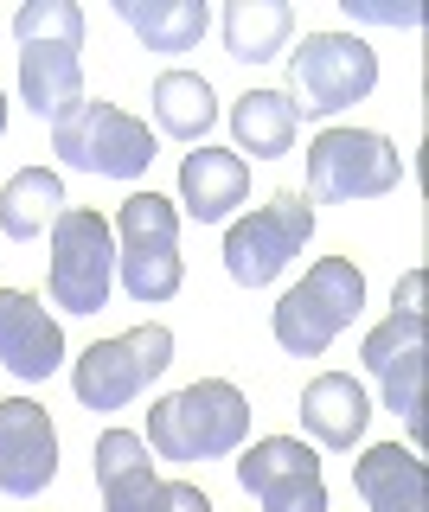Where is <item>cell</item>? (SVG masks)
Here are the masks:
<instances>
[{"mask_svg": "<svg viewBox=\"0 0 429 512\" xmlns=\"http://www.w3.org/2000/svg\"><path fill=\"white\" fill-rule=\"evenodd\" d=\"M20 39V96L39 122H58L84 103V7L77 0H26L13 13Z\"/></svg>", "mask_w": 429, "mask_h": 512, "instance_id": "obj_1", "label": "cell"}, {"mask_svg": "<svg viewBox=\"0 0 429 512\" xmlns=\"http://www.w3.org/2000/svg\"><path fill=\"white\" fill-rule=\"evenodd\" d=\"M250 436V397L231 378H199L186 391L161 397L148 410V442L154 461H225Z\"/></svg>", "mask_w": 429, "mask_h": 512, "instance_id": "obj_2", "label": "cell"}, {"mask_svg": "<svg viewBox=\"0 0 429 512\" xmlns=\"http://www.w3.org/2000/svg\"><path fill=\"white\" fill-rule=\"evenodd\" d=\"M109 231H116L122 295L141 301V308L180 295V282H186V263H180V205L161 199V192H129Z\"/></svg>", "mask_w": 429, "mask_h": 512, "instance_id": "obj_3", "label": "cell"}, {"mask_svg": "<svg viewBox=\"0 0 429 512\" xmlns=\"http://www.w3.org/2000/svg\"><path fill=\"white\" fill-rule=\"evenodd\" d=\"M359 308H365L359 263H353V256H321V263H314L308 276L276 301L269 327H276L282 352H295V359H321V352L359 320Z\"/></svg>", "mask_w": 429, "mask_h": 512, "instance_id": "obj_4", "label": "cell"}, {"mask_svg": "<svg viewBox=\"0 0 429 512\" xmlns=\"http://www.w3.org/2000/svg\"><path fill=\"white\" fill-rule=\"evenodd\" d=\"M378 90V52L359 32H301L289 52V109L301 116H340Z\"/></svg>", "mask_w": 429, "mask_h": 512, "instance_id": "obj_5", "label": "cell"}, {"mask_svg": "<svg viewBox=\"0 0 429 512\" xmlns=\"http://www.w3.org/2000/svg\"><path fill=\"white\" fill-rule=\"evenodd\" d=\"M52 154L65 160L77 173H103V180H141V173L154 167V154H161V141H154V128L129 116V109L116 103H71L65 116L52 122Z\"/></svg>", "mask_w": 429, "mask_h": 512, "instance_id": "obj_6", "label": "cell"}, {"mask_svg": "<svg viewBox=\"0 0 429 512\" xmlns=\"http://www.w3.org/2000/svg\"><path fill=\"white\" fill-rule=\"evenodd\" d=\"M167 365H173V327L148 320V327L122 333V340H97V346L77 352L71 391H77L84 410H129Z\"/></svg>", "mask_w": 429, "mask_h": 512, "instance_id": "obj_7", "label": "cell"}, {"mask_svg": "<svg viewBox=\"0 0 429 512\" xmlns=\"http://www.w3.org/2000/svg\"><path fill=\"white\" fill-rule=\"evenodd\" d=\"M45 288H52V308H65V314L109 308V288H116V231H109L103 212H84V205L58 212Z\"/></svg>", "mask_w": 429, "mask_h": 512, "instance_id": "obj_8", "label": "cell"}, {"mask_svg": "<svg viewBox=\"0 0 429 512\" xmlns=\"http://www.w3.org/2000/svg\"><path fill=\"white\" fill-rule=\"evenodd\" d=\"M404 180V154L372 128H327L308 148V205H353V199H385Z\"/></svg>", "mask_w": 429, "mask_h": 512, "instance_id": "obj_9", "label": "cell"}, {"mask_svg": "<svg viewBox=\"0 0 429 512\" xmlns=\"http://www.w3.org/2000/svg\"><path fill=\"white\" fill-rule=\"evenodd\" d=\"M314 237V205L301 192H276L269 205H257L250 218H237L225 231V269L237 288H269L282 269L301 256V244Z\"/></svg>", "mask_w": 429, "mask_h": 512, "instance_id": "obj_10", "label": "cell"}, {"mask_svg": "<svg viewBox=\"0 0 429 512\" xmlns=\"http://www.w3.org/2000/svg\"><path fill=\"white\" fill-rule=\"evenodd\" d=\"M237 487L250 493L263 512H327V480L321 455L295 436H263L237 461Z\"/></svg>", "mask_w": 429, "mask_h": 512, "instance_id": "obj_11", "label": "cell"}, {"mask_svg": "<svg viewBox=\"0 0 429 512\" xmlns=\"http://www.w3.org/2000/svg\"><path fill=\"white\" fill-rule=\"evenodd\" d=\"M58 474V429L33 397H0V493L39 500Z\"/></svg>", "mask_w": 429, "mask_h": 512, "instance_id": "obj_12", "label": "cell"}, {"mask_svg": "<svg viewBox=\"0 0 429 512\" xmlns=\"http://www.w3.org/2000/svg\"><path fill=\"white\" fill-rule=\"evenodd\" d=\"M359 359H365V372L385 384V410L404 416L410 436H423V314L391 308L385 327L365 333Z\"/></svg>", "mask_w": 429, "mask_h": 512, "instance_id": "obj_13", "label": "cell"}, {"mask_svg": "<svg viewBox=\"0 0 429 512\" xmlns=\"http://www.w3.org/2000/svg\"><path fill=\"white\" fill-rule=\"evenodd\" d=\"M0 365L26 384L52 378L58 365H65V327H58V320L45 314V301L26 295V288H0Z\"/></svg>", "mask_w": 429, "mask_h": 512, "instance_id": "obj_14", "label": "cell"}, {"mask_svg": "<svg viewBox=\"0 0 429 512\" xmlns=\"http://www.w3.org/2000/svg\"><path fill=\"white\" fill-rule=\"evenodd\" d=\"M365 423H372V397H365V384L353 372H321L308 378V391H301V429H308L321 448L333 455H353Z\"/></svg>", "mask_w": 429, "mask_h": 512, "instance_id": "obj_15", "label": "cell"}, {"mask_svg": "<svg viewBox=\"0 0 429 512\" xmlns=\"http://www.w3.org/2000/svg\"><path fill=\"white\" fill-rule=\"evenodd\" d=\"M250 199V167L231 148H199L180 160V205L199 224H231V212Z\"/></svg>", "mask_w": 429, "mask_h": 512, "instance_id": "obj_16", "label": "cell"}, {"mask_svg": "<svg viewBox=\"0 0 429 512\" xmlns=\"http://www.w3.org/2000/svg\"><path fill=\"white\" fill-rule=\"evenodd\" d=\"M353 487L372 512H429V474L417 461V448L404 442H378L353 461Z\"/></svg>", "mask_w": 429, "mask_h": 512, "instance_id": "obj_17", "label": "cell"}, {"mask_svg": "<svg viewBox=\"0 0 429 512\" xmlns=\"http://www.w3.org/2000/svg\"><path fill=\"white\" fill-rule=\"evenodd\" d=\"M90 468H97V487H103V512H129L161 480L154 474V448L135 429H103L97 448H90Z\"/></svg>", "mask_w": 429, "mask_h": 512, "instance_id": "obj_18", "label": "cell"}, {"mask_svg": "<svg viewBox=\"0 0 429 512\" xmlns=\"http://www.w3.org/2000/svg\"><path fill=\"white\" fill-rule=\"evenodd\" d=\"M58 212H65V180L52 167H20L0 186V237L13 244H33L39 231H52Z\"/></svg>", "mask_w": 429, "mask_h": 512, "instance_id": "obj_19", "label": "cell"}, {"mask_svg": "<svg viewBox=\"0 0 429 512\" xmlns=\"http://www.w3.org/2000/svg\"><path fill=\"white\" fill-rule=\"evenodd\" d=\"M116 13L141 32L148 52H193L212 26L205 0H116Z\"/></svg>", "mask_w": 429, "mask_h": 512, "instance_id": "obj_20", "label": "cell"}, {"mask_svg": "<svg viewBox=\"0 0 429 512\" xmlns=\"http://www.w3.org/2000/svg\"><path fill=\"white\" fill-rule=\"evenodd\" d=\"M295 109H289V96L282 90H244L231 103V135H237V148L244 154H257V160H282L295 148Z\"/></svg>", "mask_w": 429, "mask_h": 512, "instance_id": "obj_21", "label": "cell"}, {"mask_svg": "<svg viewBox=\"0 0 429 512\" xmlns=\"http://www.w3.org/2000/svg\"><path fill=\"white\" fill-rule=\"evenodd\" d=\"M295 32V13L282 0H231L225 7V52L237 64H269L289 45Z\"/></svg>", "mask_w": 429, "mask_h": 512, "instance_id": "obj_22", "label": "cell"}, {"mask_svg": "<svg viewBox=\"0 0 429 512\" xmlns=\"http://www.w3.org/2000/svg\"><path fill=\"white\" fill-rule=\"evenodd\" d=\"M154 122L173 141H205V128L218 122V96L199 71H161L154 77Z\"/></svg>", "mask_w": 429, "mask_h": 512, "instance_id": "obj_23", "label": "cell"}, {"mask_svg": "<svg viewBox=\"0 0 429 512\" xmlns=\"http://www.w3.org/2000/svg\"><path fill=\"white\" fill-rule=\"evenodd\" d=\"M129 512H212V500H205L193 480H154Z\"/></svg>", "mask_w": 429, "mask_h": 512, "instance_id": "obj_24", "label": "cell"}, {"mask_svg": "<svg viewBox=\"0 0 429 512\" xmlns=\"http://www.w3.org/2000/svg\"><path fill=\"white\" fill-rule=\"evenodd\" d=\"M353 20H372V26H423V7H378V0H340Z\"/></svg>", "mask_w": 429, "mask_h": 512, "instance_id": "obj_25", "label": "cell"}, {"mask_svg": "<svg viewBox=\"0 0 429 512\" xmlns=\"http://www.w3.org/2000/svg\"><path fill=\"white\" fill-rule=\"evenodd\" d=\"M0 135H7V96H0Z\"/></svg>", "mask_w": 429, "mask_h": 512, "instance_id": "obj_26", "label": "cell"}]
</instances>
